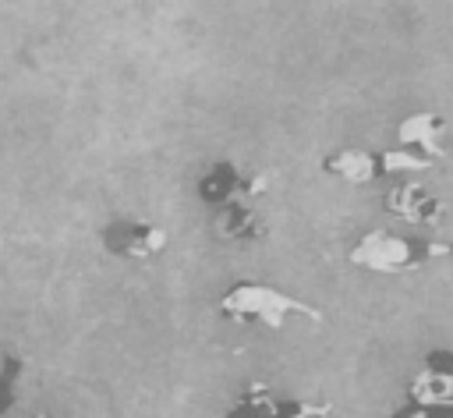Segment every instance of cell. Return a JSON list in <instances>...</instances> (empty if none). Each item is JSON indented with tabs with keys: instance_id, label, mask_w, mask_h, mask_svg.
I'll return each mask as SVG.
<instances>
[{
	"instance_id": "1",
	"label": "cell",
	"mask_w": 453,
	"mask_h": 418,
	"mask_svg": "<svg viewBox=\"0 0 453 418\" xmlns=\"http://www.w3.org/2000/svg\"><path fill=\"white\" fill-rule=\"evenodd\" d=\"M216 312L234 322V326H262V329H283V322L290 315L308 319L311 326L326 322V312L308 305L304 298H294L280 287L269 283H255V280H237L219 294Z\"/></svg>"
},
{
	"instance_id": "2",
	"label": "cell",
	"mask_w": 453,
	"mask_h": 418,
	"mask_svg": "<svg viewBox=\"0 0 453 418\" xmlns=\"http://www.w3.org/2000/svg\"><path fill=\"white\" fill-rule=\"evenodd\" d=\"M439 259H453V241L442 237H403L396 230H365L350 252L347 262L368 273H407V269H421L428 262Z\"/></svg>"
},
{
	"instance_id": "3",
	"label": "cell",
	"mask_w": 453,
	"mask_h": 418,
	"mask_svg": "<svg viewBox=\"0 0 453 418\" xmlns=\"http://www.w3.org/2000/svg\"><path fill=\"white\" fill-rule=\"evenodd\" d=\"M195 191H198V202L212 213H226V209H237V205H251L258 195L269 191V174L255 170H241L234 159H216L198 181H195Z\"/></svg>"
},
{
	"instance_id": "4",
	"label": "cell",
	"mask_w": 453,
	"mask_h": 418,
	"mask_svg": "<svg viewBox=\"0 0 453 418\" xmlns=\"http://www.w3.org/2000/svg\"><path fill=\"white\" fill-rule=\"evenodd\" d=\"M329 400H308V397H283L269 390L258 379H248L244 390L226 404L223 418H333Z\"/></svg>"
},
{
	"instance_id": "5",
	"label": "cell",
	"mask_w": 453,
	"mask_h": 418,
	"mask_svg": "<svg viewBox=\"0 0 453 418\" xmlns=\"http://www.w3.org/2000/svg\"><path fill=\"white\" fill-rule=\"evenodd\" d=\"M166 230L149 223V220H131V216H117L99 230V244L124 262H149L159 252H166Z\"/></svg>"
},
{
	"instance_id": "6",
	"label": "cell",
	"mask_w": 453,
	"mask_h": 418,
	"mask_svg": "<svg viewBox=\"0 0 453 418\" xmlns=\"http://www.w3.org/2000/svg\"><path fill=\"white\" fill-rule=\"evenodd\" d=\"M411 407H453V351H428L421 368L407 379Z\"/></svg>"
},
{
	"instance_id": "7",
	"label": "cell",
	"mask_w": 453,
	"mask_h": 418,
	"mask_svg": "<svg viewBox=\"0 0 453 418\" xmlns=\"http://www.w3.org/2000/svg\"><path fill=\"white\" fill-rule=\"evenodd\" d=\"M382 205H386L396 220H403V223H411V227H435V223H442V216H446V209H449L439 195H432L425 184H414V181L393 184V188L386 191Z\"/></svg>"
},
{
	"instance_id": "8",
	"label": "cell",
	"mask_w": 453,
	"mask_h": 418,
	"mask_svg": "<svg viewBox=\"0 0 453 418\" xmlns=\"http://www.w3.org/2000/svg\"><path fill=\"white\" fill-rule=\"evenodd\" d=\"M449 124L442 113L435 110H418V113H407L400 124H396V149H407V152H418L432 163H439L446 156V138Z\"/></svg>"
},
{
	"instance_id": "9",
	"label": "cell",
	"mask_w": 453,
	"mask_h": 418,
	"mask_svg": "<svg viewBox=\"0 0 453 418\" xmlns=\"http://www.w3.org/2000/svg\"><path fill=\"white\" fill-rule=\"evenodd\" d=\"M322 174L343 181V184H372L379 181V152L372 149H357V145H343L336 152H329L322 159Z\"/></svg>"
},
{
	"instance_id": "10",
	"label": "cell",
	"mask_w": 453,
	"mask_h": 418,
	"mask_svg": "<svg viewBox=\"0 0 453 418\" xmlns=\"http://www.w3.org/2000/svg\"><path fill=\"white\" fill-rule=\"evenodd\" d=\"M216 230H219V237H226V241L255 244V241H262V237L269 234V223H265V216H262L258 209H251V205H237V209L219 213Z\"/></svg>"
},
{
	"instance_id": "11",
	"label": "cell",
	"mask_w": 453,
	"mask_h": 418,
	"mask_svg": "<svg viewBox=\"0 0 453 418\" xmlns=\"http://www.w3.org/2000/svg\"><path fill=\"white\" fill-rule=\"evenodd\" d=\"M435 163L418 156V152H407V149H386L379 152V174L382 177H403V174H421V170H432Z\"/></svg>"
},
{
	"instance_id": "12",
	"label": "cell",
	"mask_w": 453,
	"mask_h": 418,
	"mask_svg": "<svg viewBox=\"0 0 453 418\" xmlns=\"http://www.w3.org/2000/svg\"><path fill=\"white\" fill-rule=\"evenodd\" d=\"M21 368H25V361H21L18 354H4V365H0V418L11 411V404H14V397H18Z\"/></svg>"
},
{
	"instance_id": "13",
	"label": "cell",
	"mask_w": 453,
	"mask_h": 418,
	"mask_svg": "<svg viewBox=\"0 0 453 418\" xmlns=\"http://www.w3.org/2000/svg\"><path fill=\"white\" fill-rule=\"evenodd\" d=\"M389 418H453V407H411V404H396Z\"/></svg>"
},
{
	"instance_id": "14",
	"label": "cell",
	"mask_w": 453,
	"mask_h": 418,
	"mask_svg": "<svg viewBox=\"0 0 453 418\" xmlns=\"http://www.w3.org/2000/svg\"><path fill=\"white\" fill-rule=\"evenodd\" d=\"M28 418H57V414H46V411H35V414H28Z\"/></svg>"
}]
</instances>
